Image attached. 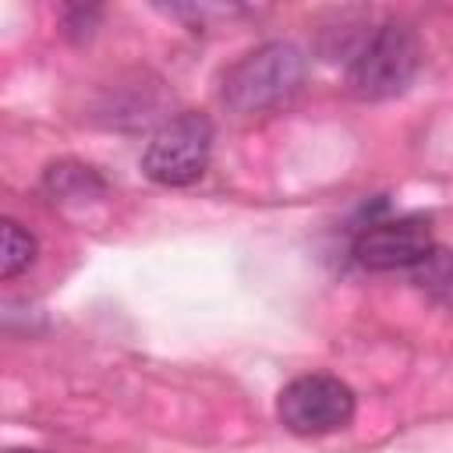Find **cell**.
Returning a JSON list of instances; mask_svg holds the SVG:
<instances>
[{"label":"cell","instance_id":"obj_1","mask_svg":"<svg viewBox=\"0 0 453 453\" xmlns=\"http://www.w3.org/2000/svg\"><path fill=\"white\" fill-rule=\"evenodd\" d=\"M304 81V53L287 39L262 42L241 53L219 78V99L226 110L251 117L290 99Z\"/></svg>","mask_w":453,"mask_h":453},{"label":"cell","instance_id":"obj_2","mask_svg":"<svg viewBox=\"0 0 453 453\" xmlns=\"http://www.w3.org/2000/svg\"><path fill=\"white\" fill-rule=\"evenodd\" d=\"M421 64L418 32L403 21H382L365 35L357 53L347 60V88L357 99H393L400 96Z\"/></svg>","mask_w":453,"mask_h":453},{"label":"cell","instance_id":"obj_3","mask_svg":"<svg viewBox=\"0 0 453 453\" xmlns=\"http://www.w3.org/2000/svg\"><path fill=\"white\" fill-rule=\"evenodd\" d=\"M212 156V120L198 110H184L159 124L142 152V173L163 188L195 184Z\"/></svg>","mask_w":453,"mask_h":453},{"label":"cell","instance_id":"obj_4","mask_svg":"<svg viewBox=\"0 0 453 453\" xmlns=\"http://www.w3.org/2000/svg\"><path fill=\"white\" fill-rule=\"evenodd\" d=\"M354 411H357L354 389L326 372L290 379L276 396V418L294 435H329L350 425Z\"/></svg>","mask_w":453,"mask_h":453},{"label":"cell","instance_id":"obj_5","mask_svg":"<svg viewBox=\"0 0 453 453\" xmlns=\"http://www.w3.org/2000/svg\"><path fill=\"white\" fill-rule=\"evenodd\" d=\"M350 251L361 269L389 273V269H418L435 251V241L425 216H389L361 226Z\"/></svg>","mask_w":453,"mask_h":453},{"label":"cell","instance_id":"obj_6","mask_svg":"<svg viewBox=\"0 0 453 453\" xmlns=\"http://www.w3.org/2000/svg\"><path fill=\"white\" fill-rule=\"evenodd\" d=\"M46 191L53 195V202H85L106 191V180L81 163H53L46 170Z\"/></svg>","mask_w":453,"mask_h":453},{"label":"cell","instance_id":"obj_7","mask_svg":"<svg viewBox=\"0 0 453 453\" xmlns=\"http://www.w3.org/2000/svg\"><path fill=\"white\" fill-rule=\"evenodd\" d=\"M35 251H39L35 237L18 219H4L0 223V276L4 280L21 276L35 262Z\"/></svg>","mask_w":453,"mask_h":453},{"label":"cell","instance_id":"obj_8","mask_svg":"<svg viewBox=\"0 0 453 453\" xmlns=\"http://www.w3.org/2000/svg\"><path fill=\"white\" fill-rule=\"evenodd\" d=\"M414 276H418V287H421V290H428L435 301H442V304L453 308V255H449V251L435 248V251L414 269Z\"/></svg>","mask_w":453,"mask_h":453},{"label":"cell","instance_id":"obj_9","mask_svg":"<svg viewBox=\"0 0 453 453\" xmlns=\"http://www.w3.org/2000/svg\"><path fill=\"white\" fill-rule=\"evenodd\" d=\"M11 453H42V449H11Z\"/></svg>","mask_w":453,"mask_h":453}]
</instances>
